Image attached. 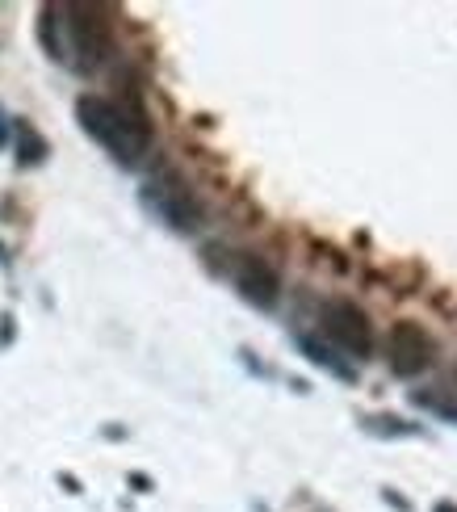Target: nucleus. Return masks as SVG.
I'll return each mask as SVG.
<instances>
[{
    "label": "nucleus",
    "mask_w": 457,
    "mask_h": 512,
    "mask_svg": "<svg viewBox=\"0 0 457 512\" xmlns=\"http://www.w3.org/2000/svg\"><path fill=\"white\" fill-rule=\"evenodd\" d=\"M382 496H386V500H390V504H395V508H403V512H407V500H403V496H399V492H390V487H386V492H382Z\"/></svg>",
    "instance_id": "10"
},
{
    "label": "nucleus",
    "mask_w": 457,
    "mask_h": 512,
    "mask_svg": "<svg viewBox=\"0 0 457 512\" xmlns=\"http://www.w3.org/2000/svg\"><path fill=\"white\" fill-rule=\"evenodd\" d=\"M76 118L118 164L135 168L151 143V122L143 118V105L135 101H110V97H80Z\"/></svg>",
    "instance_id": "1"
},
{
    "label": "nucleus",
    "mask_w": 457,
    "mask_h": 512,
    "mask_svg": "<svg viewBox=\"0 0 457 512\" xmlns=\"http://www.w3.org/2000/svg\"><path fill=\"white\" fill-rule=\"evenodd\" d=\"M411 403L416 408H428V412H437L441 420H449V424H457V403H449V399H441V395H428V391H411Z\"/></svg>",
    "instance_id": "8"
},
{
    "label": "nucleus",
    "mask_w": 457,
    "mask_h": 512,
    "mask_svg": "<svg viewBox=\"0 0 457 512\" xmlns=\"http://www.w3.org/2000/svg\"><path fill=\"white\" fill-rule=\"evenodd\" d=\"M227 269H231L235 290L244 294L252 307H260V311H273V307H277V298H281V277H277V269L265 261V256L239 252V256H231Z\"/></svg>",
    "instance_id": "6"
},
{
    "label": "nucleus",
    "mask_w": 457,
    "mask_h": 512,
    "mask_svg": "<svg viewBox=\"0 0 457 512\" xmlns=\"http://www.w3.org/2000/svg\"><path fill=\"white\" fill-rule=\"evenodd\" d=\"M432 361H437V345H432L428 328L416 319H395L386 332V366L395 378H420Z\"/></svg>",
    "instance_id": "4"
},
{
    "label": "nucleus",
    "mask_w": 457,
    "mask_h": 512,
    "mask_svg": "<svg viewBox=\"0 0 457 512\" xmlns=\"http://www.w3.org/2000/svg\"><path fill=\"white\" fill-rule=\"evenodd\" d=\"M365 429L374 433V437H416L420 424H403L399 416H369Z\"/></svg>",
    "instance_id": "7"
},
{
    "label": "nucleus",
    "mask_w": 457,
    "mask_h": 512,
    "mask_svg": "<svg viewBox=\"0 0 457 512\" xmlns=\"http://www.w3.org/2000/svg\"><path fill=\"white\" fill-rule=\"evenodd\" d=\"M17 131H21V135H26V143H21V164H38V160H42V152H47V147H42V139H38V135L30 131V126H26V122H21V126H17Z\"/></svg>",
    "instance_id": "9"
},
{
    "label": "nucleus",
    "mask_w": 457,
    "mask_h": 512,
    "mask_svg": "<svg viewBox=\"0 0 457 512\" xmlns=\"http://www.w3.org/2000/svg\"><path fill=\"white\" fill-rule=\"evenodd\" d=\"M437 512H457V508H453V504H445V500H441V504H437Z\"/></svg>",
    "instance_id": "11"
},
{
    "label": "nucleus",
    "mask_w": 457,
    "mask_h": 512,
    "mask_svg": "<svg viewBox=\"0 0 457 512\" xmlns=\"http://www.w3.org/2000/svg\"><path fill=\"white\" fill-rule=\"evenodd\" d=\"M319 328L348 357H369L374 353V319H369L357 303H348V298H328V303H323Z\"/></svg>",
    "instance_id": "3"
},
{
    "label": "nucleus",
    "mask_w": 457,
    "mask_h": 512,
    "mask_svg": "<svg viewBox=\"0 0 457 512\" xmlns=\"http://www.w3.org/2000/svg\"><path fill=\"white\" fill-rule=\"evenodd\" d=\"M63 13H68L63 17V26H68V42H63V47L76 51V68L80 72L101 68L105 55H110V47H114L110 21H105L101 9H93V5H68Z\"/></svg>",
    "instance_id": "2"
},
{
    "label": "nucleus",
    "mask_w": 457,
    "mask_h": 512,
    "mask_svg": "<svg viewBox=\"0 0 457 512\" xmlns=\"http://www.w3.org/2000/svg\"><path fill=\"white\" fill-rule=\"evenodd\" d=\"M143 202L156 210L160 219H168V227H177V231H198V227H202V206H198V198H193L172 173L151 177L147 189H143Z\"/></svg>",
    "instance_id": "5"
}]
</instances>
